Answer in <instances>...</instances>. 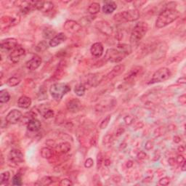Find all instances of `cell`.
Here are the masks:
<instances>
[{"mask_svg": "<svg viewBox=\"0 0 186 186\" xmlns=\"http://www.w3.org/2000/svg\"><path fill=\"white\" fill-rule=\"evenodd\" d=\"M148 29V26L147 23L141 22L137 23L132 29L130 36V42L132 45H136L140 41L143 36L146 35Z\"/></svg>", "mask_w": 186, "mask_h": 186, "instance_id": "obj_2", "label": "cell"}, {"mask_svg": "<svg viewBox=\"0 0 186 186\" xmlns=\"http://www.w3.org/2000/svg\"><path fill=\"white\" fill-rule=\"evenodd\" d=\"M169 165H171V166L175 165V159L174 158H170L169 159Z\"/></svg>", "mask_w": 186, "mask_h": 186, "instance_id": "obj_48", "label": "cell"}, {"mask_svg": "<svg viewBox=\"0 0 186 186\" xmlns=\"http://www.w3.org/2000/svg\"><path fill=\"white\" fill-rule=\"evenodd\" d=\"M20 82V79L17 77H10V79L7 81V84L10 87H15L18 85Z\"/></svg>", "mask_w": 186, "mask_h": 186, "instance_id": "obj_31", "label": "cell"}, {"mask_svg": "<svg viewBox=\"0 0 186 186\" xmlns=\"http://www.w3.org/2000/svg\"><path fill=\"white\" fill-rule=\"evenodd\" d=\"M49 46V44L47 42V41H45V40L42 41V42H40L39 43L36 45V50L39 52H45V51H46L47 49H48Z\"/></svg>", "mask_w": 186, "mask_h": 186, "instance_id": "obj_24", "label": "cell"}, {"mask_svg": "<svg viewBox=\"0 0 186 186\" xmlns=\"http://www.w3.org/2000/svg\"><path fill=\"white\" fill-rule=\"evenodd\" d=\"M10 99V95L8 91L3 90L0 91V102L1 103H6Z\"/></svg>", "mask_w": 186, "mask_h": 186, "instance_id": "obj_27", "label": "cell"}, {"mask_svg": "<svg viewBox=\"0 0 186 186\" xmlns=\"http://www.w3.org/2000/svg\"><path fill=\"white\" fill-rule=\"evenodd\" d=\"M181 141V139H180V137H178V136H175L174 137V142L176 143H180V142Z\"/></svg>", "mask_w": 186, "mask_h": 186, "instance_id": "obj_50", "label": "cell"}, {"mask_svg": "<svg viewBox=\"0 0 186 186\" xmlns=\"http://www.w3.org/2000/svg\"><path fill=\"white\" fill-rule=\"evenodd\" d=\"M9 160L12 163H15V164H20L24 162V154L22 153V152L20 150L17 149H13L10 152L8 156Z\"/></svg>", "mask_w": 186, "mask_h": 186, "instance_id": "obj_11", "label": "cell"}, {"mask_svg": "<svg viewBox=\"0 0 186 186\" xmlns=\"http://www.w3.org/2000/svg\"><path fill=\"white\" fill-rule=\"evenodd\" d=\"M140 12L137 10H129L123 11L114 15V20L116 22H133L139 19Z\"/></svg>", "mask_w": 186, "mask_h": 186, "instance_id": "obj_3", "label": "cell"}, {"mask_svg": "<svg viewBox=\"0 0 186 186\" xmlns=\"http://www.w3.org/2000/svg\"><path fill=\"white\" fill-rule=\"evenodd\" d=\"M146 157V153L144 151H140L139 153L137 154V158L139 159H144Z\"/></svg>", "mask_w": 186, "mask_h": 186, "instance_id": "obj_45", "label": "cell"}, {"mask_svg": "<svg viewBox=\"0 0 186 186\" xmlns=\"http://www.w3.org/2000/svg\"><path fill=\"white\" fill-rule=\"evenodd\" d=\"M72 185H73V183H72L71 180H70L69 179H63L60 182V185L61 186H70Z\"/></svg>", "mask_w": 186, "mask_h": 186, "instance_id": "obj_39", "label": "cell"}, {"mask_svg": "<svg viewBox=\"0 0 186 186\" xmlns=\"http://www.w3.org/2000/svg\"><path fill=\"white\" fill-rule=\"evenodd\" d=\"M41 127H42V124L38 119H36V118H31L28 122L27 128L28 130L31 131V132H37V131L40 130Z\"/></svg>", "mask_w": 186, "mask_h": 186, "instance_id": "obj_21", "label": "cell"}, {"mask_svg": "<svg viewBox=\"0 0 186 186\" xmlns=\"http://www.w3.org/2000/svg\"><path fill=\"white\" fill-rule=\"evenodd\" d=\"M58 148H59L60 151L62 152L63 153H68V151H70L71 148V146L69 143H67V142H64V143H62L61 144L58 146Z\"/></svg>", "mask_w": 186, "mask_h": 186, "instance_id": "obj_29", "label": "cell"}, {"mask_svg": "<svg viewBox=\"0 0 186 186\" xmlns=\"http://www.w3.org/2000/svg\"><path fill=\"white\" fill-rule=\"evenodd\" d=\"M67 39V36H65L63 33H60L58 34H57L53 38L51 39V40L49 41V46L52 47H55L57 46L60 45L61 44L65 42Z\"/></svg>", "mask_w": 186, "mask_h": 186, "instance_id": "obj_15", "label": "cell"}, {"mask_svg": "<svg viewBox=\"0 0 186 186\" xmlns=\"http://www.w3.org/2000/svg\"><path fill=\"white\" fill-rule=\"evenodd\" d=\"M110 120H111V115H108L106 117H105L103 120H102L101 124H100V128L102 130V129H105L107 127V126L109 125Z\"/></svg>", "mask_w": 186, "mask_h": 186, "instance_id": "obj_36", "label": "cell"}, {"mask_svg": "<svg viewBox=\"0 0 186 186\" xmlns=\"http://www.w3.org/2000/svg\"><path fill=\"white\" fill-rule=\"evenodd\" d=\"M52 178H50V177H45L42 179V180H39V183H36V185H49L52 183Z\"/></svg>", "mask_w": 186, "mask_h": 186, "instance_id": "obj_33", "label": "cell"}, {"mask_svg": "<svg viewBox=\"0 0 186 186\" xmlns=\"http://www.w3.org/2000/svg\"><path fill=\"white\" fill-rule=\"evenodd\" d=\"M180 16V12L174 8H166L159 14L156 21V26L162 28L168 26Z\"/></svg>", "mask_w": 186, "mask_h": 186, "instance_id": "obj_1", "label": "cell"}, {"mask_svg": "<svg viewBox=\"0 0 186 186\" xmlns=\"http://www.w3.org/2000/svg\"><path fill=\"white\" fill-rule=\"evenodd\" d=\"M142 71H143L142 67H134V68L131 69L130 71L126 74L125 77V80L128 81L135 79L136 77H138L139 74H140Z\"/></svg>", "mask_w": 186, "mask_h": 186, "instance_id": "obj_19", "label": "cell"}, {"mask_svg": "<svg viewBox=\"0 0 186 186\" xmlns=\"http://www.w3.org/2000/svg\"><path fill=\"white\" fill-rule=\"evenodd\" d=\"M34 8V2H23L20 5V10L21 13L27 14L33 10Z\"/></svg>", "mask_w": 186, "mask_h": 186, "instance_id": "obj_20", "label": "cell"}, {"mask_svg": "<svg viewBox=\"0 0 186 186\" xmlns=\"http://www.w3.org/2000/svg\"><path fill=\"white\" fill-rule=\"evenodd\" d=\"M1 49L2 51L11 52L14 49L17 47V41L16 39L8 38L6 39L2 40L1 42Z\"/></svg>", "mask_w": 186, "mask_h": 186, "instance_id": "obj_7", "label": "cell"}, {"mask_svg": "<svg viewBox=\"0 0 186 186\" xmlns=\"http://www.w3.org/2000/svg\"><path fill=\"white\" fill-rule=\"evenodd\" d=\"M95 26L100 32L103 33V34L110 36L113 33V28L112 26L110 25L109 23L104 20H100L97 22L95 24Z\"/></svg>", "mask_w": 186, "mask_h": 186, "instance_id": "obj_10", "label": "cell"}, {"mask_svg": "<svg viewBox=\"0 0 186 186\" xmlns=\"http://www.w3.org/2000/svg\"><path fill=\"white\" fill-rule=\"evenodd\" d=\"M185 150V148L182 146H180L178 147V151L179 152H183Z\"/></svg>", "mask_w": 186, "mask_h": 186, "instance_id": "obj_52", "label": "cell"}, {"mask_svg": "<svg viewBox=\"0 0 186 186\" xmlns=\"http://www.w3.org/2000/svg\"><path fill=\"white\" fill-rule=\"evenodd\" d=\"M17 105L21 109H28L31 105V99L27 96H21L17 100Z\"/></svg>", "mask_w": 186, "mask_h": 186, "instance_id": "obj_23", "label": "cell"}, {"mask_svg": "<svg viewBox=\"0 0 186 186\" xmlns=\"http://www.w3.org/2000/svg\"><path fill=\"white\" fill-rule=\"evenodd\" d=\"M117 49L125 53L127 55H128L129 54L132 52V48H131L130 45H127V44H119V45H117Z\"/></svg>", "mask_w": 186, "mask_h": 186, "instance_id": "obj_28", "label": "cell"}, {"mask_svg": "<svg viewBox=\"0 0 186 186\" xmlns=\"http://www.w3.org/2000/svg\"><path fill=\"white\" fill-rule=\"evenodd\" d=\"M185 163H186L185 161H184V162L182 163V165L181 169H182V171H183V172H185V170H186V164H185Z\"/></svg>", "mask_w": 186, "mask_h": 186, "instance_id": "obj_51", "label": "cell"}, {"mask_svg": "<svg viewBox=\"0 0 186 186\" xmlns=\"http://www.w3.org/2000/svg\"><path fill=\"white\" fill-rule=\"evenodd\" d=\"M42 115H43L44 118H52L53 116H55V112L52 109H45L44 111V112L42 113Z\"/></svg>", "mask_w": 186, "mask_h": 186, "instance_id": "obj_34", "label": "cell"}, {"mask_svg": "<svg viewBox=\"0 0 186 186\" xmlns=\"http://www.w3.org/2000/svg\"><path fill=\"white\" fill-rule=\"evenodd\" d=\"M185 81H186V80H185V77L180 78V79H179L178 80V83H181V84H185Z\"/></svg>", "mask_w": 186, "mask_h": 186, "instance_id": "obj_49", "label": "cell"}, {"mask_svg": "<svg viewBox=\"0 0 186 186\" xmlns=\"http://www.w3.org/2000/svg\"><path fill=\"white\" fill-rule=\"evenodd\" d=\"M54 5L51 2H34V8L43 12H48L52 10Z\"/></svg>", "mask_w": 186, "mask_h": 186, "instance_id": "obj_12", "label": "cell"}, {"mask_svg": "<svg viewBox=\"0 0 186 186\" xmlns=\"http://www.w3.org/2000/svg\"><path fill=\"white\" fill-rule=\"evenodd\" d=\"M171 76V71L167 68H161L157 70L153 74V77L150 80V84H156V83L162 82L167 80Z\"/></svg>", "mask_w": 186, "mask_h": 186, "instance_id": "obj_6", "label": "cell"}, {"mask_svg": "<svg viewBox=\"0 0 186 186\" xmlns=\"http://www.w3.org/2000/svg\"><path fill=\"white\" fill-rule=\"evenodd\" d=\"M179 99H180V100H179V101L180 102V103L182 104V105H185V101H186V100H185V95H181V96L179 97Z\"/></svg>", "mask_w": 186, "mask_h": 186, "instance_id": "obj_47", "label": "cell"}, {"mask_svg": "<svg viewBox=\"0 0 186 186\" xmlns=\"http://www.w3.org/2000/svg\"><path fill=\"white\" fill-rule=\"evenodd\" d=\"M71 91V87L64 83H55L50 87L49 93L55 100H60L66 93Z\"/></svg>", "mask_w": 186, "mask_h": 186, "instance_id": "obj_4", "label": "cell"}, {"mask_svg": "<svg viewBox=\"0 0 186 186\" xmlns=\"http://www.w3.org/2000/svg\"><path fill=\"white\" fill-rule=\"evenodd\" d=\"M153 142L151 141V140H148L146 143L145 148H146L147 150H150V149H152V148H153Z\"/></svg>", "mask_w": 186, "mask_h": 186, "instance_id": "obj_44", "label": "cell"}, {"mask_svg": "<svg viewBox=\"0 0 186 186\" xmlns=\"http://www.w3.org/2000/svg\"><path fill=\"white\" fill-rule=\"evenodd\" d=\"M104 164H105L106 166H109L111 164V161L109 160V159H106V160H105Z\"/></svg>", "mask_w": 186, "mask_h": 186, "instance_id": "obj_53", "label": "cell"}, {"mask_svg": "<svg viewBox=\"0 0 186 186\" xmlns=\"http://www.w3.org/2000/svg\"><path fill=\"white\" fill-rule=\"evenodd\" d=\"M10 175L9 172H4L0 175V180H1V184L4 183V182H7L10 179Z\"/></svg>", "mask_w": 186, "mask_h": 186, "instance_id": "obj_35", "label": "cell"}, {"mask_svg": "<svg viewBox=\"0 0 186 186\" xmlns=\"http://www.w3.org/2000/svg\"><path fill=\"white\" fill-rule=\"evenodd\" d=\"M170 183V179L169 178H163L159 180V184L161 185H168Z\"/></svg>", "mask_w": 186, "mask_h": 186, "instance_id": "obj_40", "label": "cell"}, {"mask_svg": "<svg viewBox=\"0 0 186 186\" xmlns=\"http://www.w3.org/2000/svg\"><path fill=\"white\" fill-rule=\"evenodd\" d=\"M12 184L14 185H22V179L19 175H16L12 178Z\"/></svg>", "mask_w": 186, "mask_h": 186, "instance_id": "obj_37", "label": "cell"}, {"mask_svg": "<svg viewBox=\"0 0 186 186\" xmlns=\"http://www.w3.org/2000/svg\"><path fill=\"white\" fill-rule=\"evenodd\" d=\"M52 150L49 148H43L41 150V156L44 159H50L52 157Z\"/></svg>", "mask_w": 186, "mask_h": 186, "instance_id": "obj_30", "label": "cell"}, {"mask_svg": "<svg viewBox=\"0 0 186 186\" xmlns=\"http://www.w3.org/2000/svg\"><path fill=\"white\" fill-rule=\"evenodd\" d=\"M128 163H129V164H130V165H128V166H127V167H128V168H130V167H131V166H132V162H131V161H130V162H129Z\"/></svg>", "mask_w": 186, "mask_h": 186, "instance_id": "obj_54", "label": "cell"}, {"mask_svg": "<svg viewBox=\"0 0 186 186\" xmlns=\"http://www.w3.org/2000/svg\"><path fill=\"white\" fill-rule=\"evenodd\" d=\"M125 70V66L124 65L119 64L116 65V66L112 69V71H111L107 75L108 79H113V78L118 77V76H119L120 74H121Z\"/></svg>", "mask_w": 186, "mask_h": 186, "instance_id": "obj_18", "label": "cell"}, {"mask_svg": "<svg viewBox=\"0 0 186 186\" xmlns=\"http://www.w3.org/2000/svg\"><path fill=\"white\" fill-rule=\"evenodd\" d=\"M112 142H113L112 136L110 135V134H107V135L104 137V143H105V145H106L107 146L111 145Z\"/></svg>", "mask_w": 186, "mask_h": 186, "instance_id": "obj_38", "label": "cell"}, {"mask_svg": "<svg viewBox=\"0 0 186 186\" xmlns=\"http://www.w3.org/2000/svg\"><path fill=\"white\" fill-rule=\"evenodd\" d=\"M93 164H94L93 160L91 158H89V159H87L86 162H85L84 166L86 168H91L92 166H93Z\"/></svg>", "mask_w": 186, "mask_h": 186, "instance_id": "obj_41", "label": "cell"}, {"mask_svg": "<svg viewBox=\"0 0 186 186\" xmlns=\"http://www.w3.org/2000/svg\"><path fill=\"white\" fill-rule=\"evenodd\" d=\"M55 34V31L53 29H52V28H45L43 31V36L45 37V39L52 38Z\"/></svg>", "mask_w": 186, "mask_h": 186, "instance_id": "obj_32", "label": "cell"}, {"mask_svg": "<svg viewBox=\"0 0 186 186\" xmlns=\"http://www.w3.org/2000/svg\"><path fill=\"white\" fill-rule=\"evenodd\" d=\"M117 8L116 4L114 2H106L102 7V11L106 14H111Z\"/></svg>", "mask_w": 186, "mask_h": 186, "instance_id": "obj_22", "label": "cell"}, {"mask_svg": "<svg viewBox=\"0 0 186 186\" xmlns=\"http://www.w3.org/2000/svg\"><path fill=\"white\" fill-rule=\"evenodd\" d=\"M81 106V102L79 101L78 99H76V98L69 100L66 104L67 109L72 113L78 112V111L80 110Z\"/></svg>", "mask_w": 186, "mask_h": 186, "instance_id": "obj_16", "label": "cell"}, {"mask_svg": "<svg viewBox=\"0 0 186 186\" xmlns=\"http://www.w3.org/2000/svg\"><path fill=\"white\" fill-rule=\"evenodd\" d=\"M176 161H177V162L179 163V164H182V163L185 161V158L183 157V156L179 155L178 156V157H177Z\"/></svg>", "mask_w": 186, "mask_h": 186, "instance_id": "obj_46", "label": "cell"}, {"mask_svg": "<svg viewBox=\"0 0 186 186\" xmlns=\"http://www.w3.org/2000/svg\"><path fill=\"white\" fill-rule=\"evenodd\" d=\"M127 55L121 50L118 49H109L106 51L105 55V60L106 61L111 62V63H117L121 62Z\"/></svg>", "mask_w": 186, "mask_h": 186, "instance_id": "obj_5", "label": "cell"}, {"mask_svg": "<svg viewBox=\"0 0 186 186\" xmlns=\"http://www.w3.org/2000/svg\"><path fill=\"white\" fill-rule=\"evenodd\" d=\"M21 118H22V113H21L20 111H18V110L13 109L8 113L5 119H6V121L8 123L15 125V124H17L20 121Z\"/></svg>", "mask_w": 186, "mask_h": 186, "instance_id": "obj_9", "label": "cell"}, {"mask_svg": "<svg viewBox=\"0 0 186 186\" xmlns=\"http://www.w3.org/2000/svg\"><path fill=\"white\" fill-rule=\"evenodd\" d=\"M85 90H86V87L84 84H79L77 85L74 88V93H76V95L79 97H81L84 95Z\"/></svg>", "mask_w": 186, "mask_h": 186, "instance_id": "obj_26", "label": "cell"}, {"mask_svg": "<svg viewBox=\"0 0 186 186\" xmlns=\"http://www.w3.org/2000/svg\"><path fill=\"white\" fill-rule=\"evenodd\" d=\"M125 121L127 125H130L132 123V121H133V118L130 116H127L125 118Z\"/></svg>", "mask_w": 186, "mask_h": 186, "instance_id": "obj_43", "label": "cell"}, {"mask_svg": "<svg viewBox=\"0 0 186 186\" xmlns=\"http://www.w3.org/2000/svg\"><path fill=\"white\" fill-rule=\"evenodd\" d=\"M63 28L65 31H68L69 33H75L81 30V25L78 24L77 22L74 20H69L65 21V23L64 24V26H63Z\"/></svg>", "mask_w": 186, "mask_h": 186, "instance_id": "obj_13", "label": "cell"}, {"mask_svg": "<svg viewBox=\"0 0 186 186\" xmlns=\"http://www.w3.org/2000/svg\"><path fill=\"white\" fill-rule=\"evenodd\" d=\"M90 52L93 56L96 58H100L103 53V46L100 42H96L92 45Z\"/></svg>", "mask_w": 186, "mask_h": 186, "instance_id": "obj_17", "label": "cell"}, {"mask_svg": "<svg viewBox=\"0 0 186 186\" xmlns=\"http://www.w3.org/2000/svg\"><path fill=\"white\" fill-rule=\"evenodd\" d=\"M100 4L97 2H93L90 5L89 8H88V12H90L92 15H95V14L98 13L100 12Z\"/></svg>", "mask_w": 186, "mask_h": 186, "instance_id": "obj_25", "label": "cell"}, {"mask_svg": "<svg viewBox=\"0 0 186 186\" xmlns=\"http://www.w3.org/2000/svg\"><path fill=\"white\" fill-rule=\"evenodd\" d=\"M25 55H26L25 49L22 47H20V46H17L16 48L14 49L10 52V59L12 63H17L22 60V58L25 56Z\"/></svg>", "mask_w": 186, "mask_h": 186, "instance_id": "obj_8", "label": "cell"}, {"mask_svg": "<svg viewBox=\"0 0 186 186\" xmlns=\"http://www.w3.org/2000/svg\"><path fill=\"white\" fill-rule=\"evenodd\" d=\"M41 63H42V58L38 55H34L31 60L26 62V68L29 70L34 71L40 66Z\"/></svg>", "mask_w": 186, "mask_h": 186, "instance_id": "obj_14", "label": "cell"}, {"mask_svg": "<svg viewBox=\"0 0 186 186\" xmlns=\"http://www.w3.org/2000/svg\"><path fill=\"white\" fill-rule=\"evenodd\" d=\"M102 162V153H100L97 155V168L100 167Z\"/></svg>", "mask_w": 186, "mask_h": 186, "instance_id": "obj_42", "label": "cell"}]
</instances>
